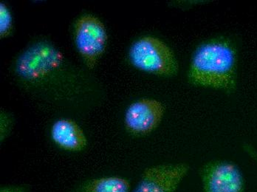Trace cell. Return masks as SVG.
Returning <instances> with one entry per match:
<instances>
[{"label": "cell", "mask_w": 257, "mask_h": 192, "mask_svg": "<svg viewBox=\"0 0 257 192\" xmlns=\"http://www.w3.org/2000/svg\"><path fill=\"white\" fill-rule=\"evenodd\" d=\"M238 51L236 42L227 37L208 40L196 49L189 79L192 84L231 93L236 87Z\"/></svg>", "instance_id": "obj_1"}, {"label": "cell", "mask_w": 257, "mask_h": 192, "mask_svg": "<svg viewBox=\"0 0 257 192\" xmlns=\"http://www.w3.org/2000/svg\"><path fill=\"white\" fill-rule=\"evenodd\" d=\"M128 57L136 68L158 76H175L179 68L171 48L156 37L139 39L132 45Z\"/></svg>", "instance_id": "obj_2"}, {"label": "cell", "mask_w": 257, "mask_h": 192, "mask_svg": "<svg viewBox=\"0 0 257 192\" xmlns=\"http://www.w3.org/2000/svg\"><path fill=\"white\" fill-rule=\"evenodd\" d=\"M75 37L78 51L86 65L93 68L106 49L108 36L104 25L95 16H82L76 21Z\"/></svg>", "instance_id": "obj_3"}, {"label": "cell", "mask_w": 257, "mask_h": 192, "mask_svg": "<svg viewBox=\"0 0 257 192\" xmlns=\"http://www.w3.org/2000/svg\"><path fill=\"white\" fill-rule=\"evenodd\" d=\"M203 192H244L245 182L240 168L227 160L208 162L199 171Z\"/></svg>", "instance_id": "obj_4"}, {"label": "cell", "mask_w": 257, "mask_h": 192, "mask_svg": "<svg viewBox=\"0 0 257 192\" xmlns=\"http://www.w3.org/2000/svg\"><path fill=\"white\" fill-rule=\"evenodd\" d=\"M63 55L50 44L39 43L30 48L17 62V72L28 80H38L58 68Z\"/></svg>", "instance_id": "obj_5"}, {"label": "cell", "mask_w": 257, "mask_h": 192, "mask_svg": "<svg viewBox=\"0 0 257 192\" xmlns=\"http://www.w3.org/2000/svg\"><path fill=\"white\" fill-rule=\"evenodd\" d=\"M187 163H165L146 168L133 192H176L189 173Z\"/></svg>", "instance_id": "obj_6"}, {"label": "cell", "mask_w": 257, "mask_h": 192, "mask_svg": "<svg viewBox=\"0 0 257 192\" xmlns=\"http://www.w3.org/2000/svg\"><path fill=\"white\" fill-rule=\"evenodd\" d=\"M164 113L165 107L161 101L142 98L128 107L124 117L125 127L135 136H145L159 126Z\"/></svg>", "instance_id": "obj_7"}, {"label": "cell", "mask_w": 257, "mask_h": 192, "mask_svg": "<svg viewBox=\"0 0 257 192\" xmlns=\"http://www.w3.org/2000/svg\"><path fill=\"white\" fill-rule=\"evenodd\" d=\"M51 137L56 145L70 151L83 150L87 145L84 131L72 119H59L52 126Z\"/></svg>", "instance_id": "obj_8"}, {"label": "cell", "mask_w": 257, "mask_h": 192, "mask_svg": "<svg viewBox=\"0 0 257 192\" xmlns=\"http://www.w3.org/2000/svg\"><path fill=\"white\" fill-rule=\"evenodd\" d=\"M76 192H131V183L118 176L100 177L83 182Z\"/></svg>", "instance_id": "obj_9"}, {"label": "cell", "mask_w": 257, "mask_h": 192, "mask_svg": "<svg viewBox=\"0 0 257 192\" xmlns=\"http://www.w3.org/2000/svg\"><path fill=\"white\" fill-rule=\"evenodd\" d=\"M13 29V20L9 8L5 3L0 4V37H9Z\"/></svg>", "instance_id": "obj_10"}, {"label": "cell", "mask_w": 257, "mask_h": 192, "mask_svg": "<svg viewBox=\"0 0 257 192\" xmlns=\"http://www.w3.org/2000/svg\"><path fill=\"white\" fill-rule=\"evenodd\" d=\"M12 129V120L10 117L3 113L1 115V140L6 138Z\"/></svg>", "instance_id": "obj_11"}, {"label": "cell", "mask_w": 257, "mask_h": 192, "mask_svg": "<svg viewBox=\"0 0 257 192\" xmlns=\"http://www.w3.org/2000/svg\"><path fill=\"white\" fill-rule=\"evenodd\" d=\"M0 192H30V188L26 185H7L1 187Z\"/></svg>", "instance_id": "obj_12"}]
</instances>
